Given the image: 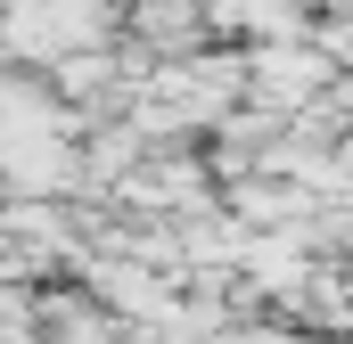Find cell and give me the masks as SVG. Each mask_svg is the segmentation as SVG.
Listing matches in <instances>:
<instances>
[{
  "instance_id": "cell-1",
  "label": "cell",
  "mask_w": 353,
  "mask_h": 344,
  "mask_svg": "<svg viewBox=\"0 0 353 344\" xmlns=\"http://www.w3.org/2000/svg\"><path fill=\"white\" fill-rule=\"evenodd\" d=\"M140 33H148L165 58H189V50H197V17H189L181 0H148V8H140Z\"/></svg>"
}]
</instances>
